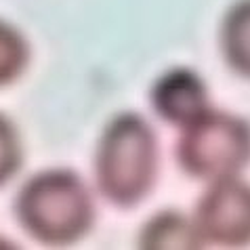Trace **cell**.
<instances>
[{
	"label": "cell",
	"mask_w": 250,
	"mask_h": 250,
	"mask_svg": "<svg viewBox=\"0 0 250 250\" xmlns=\"http://www.w3.org/2000/svg\"><path fill=\"white\" fill-rule=\"evenodd\" d=\"M177 160L193 179L238 177L250 164V124L238 116L208 109L183 126L177 141Z\"/></svg>",
	"instance_id": "obj_3"
},
{
	"label": "cell",
	"mask_w": 250,
	"mask_h": 250,
	"mask_svg": "<svg viewBox=\"0 0 250 250\" xmlns=\"http://www.w3.org/2000/svg\"><path fill=\"white\" fill-rule=\"evenodd\" d=\"M27 42L15 27L0 21V86L17 80L27 65Z\"/></svg>",
	"instance_id": "obj_8"
},
{
	"label": "cell",
	"mask_w": 250,
	"mask_h": 250,
	"mask_svg": "<svg viewBox=\"0 0 250 250\" xmlns=\"http://www.w3.org/2000/svg\"><path fill=\"white\" fill-rule=\"evenodd\" d=\"M139 244L141 248H202L204 238L196 221L181 212L164 210L145 223Z\"/></svg>",
	"instance_id": "obj_6"
},
{
	"label": "cell",
	"mask_w": 250,
	"mask_h": 250,
	"mask_svg": "<svg viewBox=\"0 0 250 250\" xmlns=\"http://www.w3.org/2000/svg\"><path fill=\"white\" fill-rule=\"evenodd\" d=\"M196 225L204 242L221 246L250 244V185L238 177L210 181L196 206Z\"/></svg>",
	"instance_id": "obj_4"
},
{
	"label": "cell",
	"mask_w": 250,
	"mask_h": 250,
	"mask_svg": "<svg viewBox=\"0 0 250 250\" xmlns=\"http://www.w3.org/2000/svg\"><path fill=\"white\" fill-rule=\"evenodd\" d=\"M15 214L34 240L48 246H67L93 227L95 202L91 189L76 172L44 170L19 189Z\"/></svg>",
	"instance_id": "obj_1"
},
{
	"label": "cell",
	"mask_w": 250,
	"mask_h": 250,
	"mask_svg": "<svg viewBox=\"0 0 250 250\" xmlns=\"http://www.w3.org/2000/svg\"><path fill=\"white\" fill-rule=\"evenodd\" d=\"M151 105L160 118L181 128L210 109L204 80L185 67L170 69L156 80L151 88Z\"/></svg>",
	"instance_id": "obj_5"
},
{
	"label": "cell",
	"mask_w": 250,
	"mask_h": 250,
	"mask_svg": "<svg viewBox=\"0 0 250 250\" xmlns=\"http://www.w3.org/2000/svg\"><path fill=\"white\" fill-rule=\"evenodd\" d=\"M23 160L19 133L6 116L0 114V185L11 181Z\"/></svg>",
	"instance_id": "obj_9"
},
{
	"label": "cell",
	"mask_w": 250,
	"mask_h": 250,
	"mask_svg": "<svg viewBox=\"0 0 250 250\" xmlns=\"http://www.w3.org/2000/svg\"><path fill=\"white\" fill-rule=\"evenodd\" d=\"M221 51L235 74L250 78V0H240L221 25Z\"/></svg>",
	"instance_id": "obj_7"
},
{
	"label": "cell",
	"mask_w": 250,
	"mask_h": 250,
	"mask_svg": "<svg viewBox=\"0 0 250 250\" xmlns=\"http://www.w3.org/2000/svg\"><path fill=\"white\" fill-rule=\"evenodd\" d=\"M158 175V139L145 118L133 112L116 116L97 145V187L122 208L139 204L151 191Z\"/></svg>",
	"instance_id": "obj_2"
}]
</instances>
